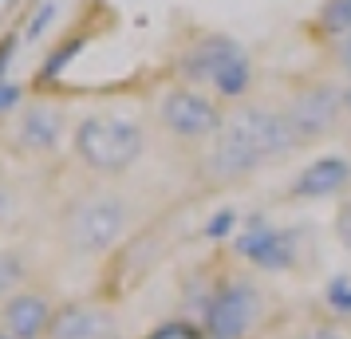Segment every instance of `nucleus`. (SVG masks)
Instances as JSON below:
<instances>
[{"instance_id": "f257e3e1", "label": "nucleus", "mask_w": 351, "mask_h": 339, "mask_svg": "<svg viewBox=\"0 0 351 339\" xmlns=\"http://www.w3.org/2000/svg\"><path fill=\"white\" fill-rule=\"evenodd\" d=\"M300 138L288 123V114L269 107H237L213 134V146L206 154V178L209 181H237L253 174L269 158H280L296 150Z\"/></svg>"}, {"instance_id": "f03ea898", "label": "nucleus", "mask_w": 351, "mask_h": 339, "mask_svg": "<svg viewBox=\"0 0 351 339\" xmlns=\"http://www.w3.org/2000/svg\"><path fill=\"white\" fill-rule=\"evenodd\" d=\"M265 307H269L265 288L253 276L233 273L209 288L197 327L206 339H249L256 331V323L265 320Z\"/></svg>"}, {"instance_id": "7ed1b4c3", "label": "nucleus", "mask_w": 351, "mask_h": 339, "mask_svg": "<svg viewBox=\"0 0 351 339\" xmlns=\"http://www.w3.org/2000/svg\"><path fill=\"white\" fill-rule=\"evenodd\" d=\"M75 154L95 174H123L143 154V130L119 114H91L75 127Z\"/></svg>"}, {"instance_id": "20e7f679", "label": "nucleus", "mask_w": 351, "mask_h": 339, "mask_svg": "<svg viewBox=\"0 0 351 339\" xmlns=\"http://www.w3.org/2000/svg\"><path fill=\"white\" fill-rule=\"evenodd\" d=\"M127 229V205L119 197L107 194H91L80 197L64 217V237L67 244L83 253V257H95V253H107Z\"/></svg>"}, {"instance_id": "39448f33", "label": "nucleus", "mask_w": 351, "mask_h": 339, "mask_svg": "<svg viewBox=\"0 0 351 339\" xmlns=\"http://www.w3.org/2000/svg\"><path fill=\"white\" fill-rule=\"evenodd\" d=\"M233 249H237V257H245L253 268H265V273H288L300 260L296 233L292 229H276L269 221H261V217L241 229Z\"/></svg>"}, {"instance_id": "423d86ee", "label": "nucleus", "mask_w": 351, "mask_h": 339, "mask_svg": "<svg viewBox=\"0 0 351 339\" xmlns=\"http://www.w3.org/2000/svg\"><path fill=\"white\" fill-rule=\"evenodd\" d=\"M162 127L178 134V138H209V134H217L221 130V111L209 103L206 95H197V91H186V87H178L170 95L162 99Z\"/></svg>"}, {"instance_id": "0eeeda50", "label": "nucleus", "mask_w": 351, "mask_h": 339, "mask_svg": "<svg viewBox=\"0 0 351 339\" xmlns=\"http://www.w3.org/2000/svg\"><path fill=\"white\" fill-rule=\"evenodd\" d=\"M56 304L40 288H20L0 304V331L12 339H48Z\"/></svg>"}, {"instance_id": "6e6552de", "label": "nucleus", "mask_w": 351, "mask_h": 339, "mask_svg": "<svg viewBox=\"0 0 351 339\" xmlns=\"http://www.w3.org/2000/svg\"><path fill=\"white\" fill-rule=\"evenodd\" d=\"M114 336V312L95 300H71L56 307L48 339H111Z\"/></svg>"}, {"instance_id": "1a4fd4ad", "label": "nucleus", "mask_w": 351, "mask_h": 339, "mask_svg": "<svg viewBox=\"0 0 351 339\" xmlns=\"http://www.w3.org/2000/svg\"><path fill=\"white\" fill-rule=\"evenodd\" d=\"M339 107H343V91H335V87H308V91H300V95L292 99V107H288V123H292V130H296V138L300 142H308V138H316V134H324V130L335 123V114H339Z\"/></svg>"}, {"instance_id": "9d476101", "label": "nucleus", "mask_w": 351, "mask_h": 339, "mask_svg": "<svg viewBox=\"0 0 351 339\" xmlns=\"http://www.w3.org/2000/svg\"><path fill=\"white\" fill-rule=\"evenodd\" d=\"M351 181V162L339 154L316 158L312 166H304L300 178L292 181V197H332Z\"/></svg>"}, {"instance_id": "9b49d317", "label": "nucleus", "mask_w": 351, "mask_h": 339, "mask_svg": "<svg viewBox=\"0 0 351 339\" xmlns=\"http://www.w3.org/2000/svg\"><path fill=\"white\" fill-rule=\"evenodd\" d=\"M233 55H241V48L233 44V40H225V36H209V40H202V44L182 60V75H186V79H209L213 83V75H217Z\"/></svg>"}, {"instance_id": "f8f14e48", "label": "nucleus", "mask_w": 351, "mask_h": 339, "mask_svg": "<svg viewBox=\"0 0 351 339\" xmlns=\"http://www.w3.org/2000/svg\"><path fill=\"white\" fill-rule=\"evenodd\" d=\"M60 130H64V114L56 111V107H28V111L20 114L16 138L28 150H51V146L60 142Z\"/></svg>"}, {"instance_id": "ddd939ff", "label": "nucleus", "mask_w": 351, "mask_h": 339, "mask_svg": "<svg viewBox=\"0 0 351 339\" xmlns=\"http://www.w3.org/2000/svg\"><path fill=\"white\" fill-rule=\"evenodd\" d=\"M249 75H253V67H249V60H245V51L241 55H233L229 64L213 75V87L221 91V95H229V99H237L245 87H249Z\"/></svg>"}, {"instance_id": "4468645a", "label": "nucleus", "mask_w": 351, "mask_h": 339, "mask_svg": "<svg viewBox=\"0 0 351 339\" xmlns=\"http://www.w3.org/2000/svg\"><path fill=\"white\" fill-rule=\"evenodd\" d=\"M324 304L332 316L339 320H351V276H332L328 288H324Z\"/></svg>"}, {"instance_id": "2eb2a0df", "label": "nucleus", "mask_w": 351, "mask_h": 339, "mask_svg": "<svg viewBox=\"0 0 351 339\" xmlns=\"http://www.w3.org/2000/svg\"><path fill=\"white\" fill-rule=\"evenodd\" d=\"M24 288V264H20L16 253H0V296H16Z\"/></svg>"}, {"instance_id": "dca6fc26", "label": "nucleus", "mask_w": 351, "mask_h": 339, "mask_svg": "<svg viewBox=\"0 0 351 339\" xmlns=\"http://www.w3.org/2000/svg\"><path fill=\"white\" fill-rule=\"evenodd\" d=\"M319 20L328 32H351V0H328Z\"/></svg>"}, {"instance_id": "f3484780", "label": "nucleus", "mask_w": 351, "mask_h": 339, "mask_svg": "<svg viewBox=\"0 0 351 339\" xmlns=\"http://www.w3.org/2000/svg\"><path fill=\"white\" fill-rule=\"evenodd\" d=\"M233 225H237V213H233V210L213 213V217H209V225H206V237H229Z\"/></svg>"}, {"instance_id": "a211bd4d", "label": "nucleus", "mask_w": 351, "mask_h": 339, "mask_svg": "<svg viewBox=\"0 0 351 339\" xmlns=\"http://www.w3.org/2000/svg\"><path fill=\"white\" fill-rule=\"evenodd\" d=\"M300 339H351L343 327H335V323H308L300 331Z\"/></svg>"}, {"instance_id": "6ab92c4d", "label": "nucleus", "mask_w": 351, "mask_h": 339, "mask_svg": "<svg viewBox=\"0 0 351 339\" xmlns=\"http://www.w3.org/2000/svg\"><path fill=\"white\" fill-rule=\"evenodd\" d=\"M51 16H56V4H51V0H44V4L36 8L32 24H28V40H36V36L44 32V28H48V20H51Z\"/></svg>"}, {"instance_id": "aec40b11", "label": "nucleus", "mask_w": 351, "mask_h": 339, "mask_svg": "<svg viewBox=\"0 0 351 339\" xmlns=\"http://www.w3.org/2000/svg\"><path fill=\"white\" fill-rule=\"evenodd\" d=\"M75 51H80V40H75V44H67L64 51H56V55L48 60V67H44V79H51V75H60V71H64V64L71 60V55H75Z\"/></svg>"}, {"instance_id": "412c9836", "label": "nucleus", "mask_w": 351, "mask_h": 339, "mask_svg": "<svg viewBox=\"0 0 351 339\" xmlns=\"http://www.w3.org/2000/svg\"><path fill=\"white\" fill-rule=\"evenodd\" d=\"M335 233H339V241L351 249V205H343V210H339V217H335Z\"/></svg>"}, {"instance_id": "4be33fe9", "label": "nucleus", "mask_w": 351, "mask_h": 339, "mask_svg": "<svg viewBox=\"0 0 351 339\" xmlns=\"http://www.w3.org/2000/svg\"><path fill=\"white\" fill-rule=\"evenodd\" d=\"M16 99H20V87H12V83H0V111L16 107Z\"/></svg>"}, {"instance_id": "5701e85b", "label": "nucleus", "mask_w": 351, "mask_h": 339, "mask_svg": "<svg viewBox=\"0 0 351 339\" xmlns=\"http://www.w3.org/2000/svg\"><path fill=\"white\" fill-rule=\"evenodd\" d=\"M339 60H343V71L351 75V32L343 36V48H339Z\"/></svg>"}, {"instance_id": "b1692460", "label": "nucleus", "mask_w": 351, "mask_h": 339, "mask_svg": "<svg viewBox=\"0 0 351 339\" xmlns=\"http://www.w3.org/2000/svg\"><path fill=\"white\" fill-rule=\"evenodd\" d=\"M12 213V197H8V190H0V221Z\"/></svg>"}, {"instance_id": "393cba45", "label": "nucleus", "mask_w": 351, "mask_h": 339, "mask_svg": "<svg viewBox=\"0 0 351 339\" xmlns=\"http://www.w3.org/2000/svg\"><path fill=\"white\" fill-rule=\"evenodd\" d=\"M343 107H348V111H351V87H348V91H343Z\"/></svg>"}, {"instance_id": "a878e982", "label": "nucleus", "mask_w": 351, "mask_h": 339, "mask_svg": "<svg viewBox=\"0 0 351 339\" xmlns=\"http://www.w3.org/2000/svg\"><path fill=\"white\" fill-rule=\"evenodd\" d=\"M0 339H12V336H4V331H0Z\"/></svg>"}, {"instance_id": "bb28decb", "label": "nucleus", "mask_w": 351, "mask_h": 339, "mask_svg": "<svg viewBox=\"0 0 351 339\" xmlns=\"http://www.w3.org/2000/svg\"><path fill=\"white\" fill-rule=\"evenodd\" d=\"M111 339H123V336H111Z\"/></svg>"}]
</instances>
